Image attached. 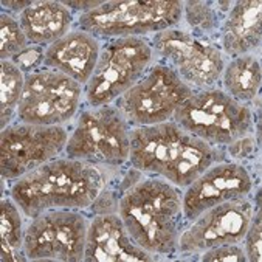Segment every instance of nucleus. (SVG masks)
<instances>
[{
  "label": "nucleus",
  "instance_id": "f257e3e1",
  "mask_svg": "<svg viewBox=\"0 0 262 262\" xmlns=\"http://www.w3.org/2000/svg\"><path fill=\"white\" fill-rule=\"evenodd\" d=\"M224 159L222 147L194 137L174 120L130 129L132 168L144 176L166 180L179 189L188 188L205 169Z\"/></svg>",
  "mask_w": 262,
  "mask_h": 262
},
{
  "label": "nucleus",
  "instance_id": "f03ea898",
  "mask_svg": "<svg viewBox=\"0 0 262 262\" xmlns=\"http://www.w3.org/2000/svg\"><path fill=\"white\" fill-rule=\"evenodd\" d=\"M117 214L132 241L155 256H174L186 225L183 192L159 177H143L120 197Z\"/></svg>",
  "mask_w": 262,
  "mask_h": 262
},
{
  "label": "nucleus",
  "instance_id": "7ed1b4c3",
  "mask_svg": "<svg viewBox=\"0 0 262 262\" xmlns=\"http://www.w3.org/2000/svg\"><path fill=\"white\" fill-rule=\"evenodd\" d=\"M104 177L96 165L59 157L13 182L10 197L27 219L51 209H84L95 205L104 191Z\"/></svg>",
  "mask_w": 262,
  "mask_h": 262
},
{
  "label": "nucleus",
  "instance_id": "20e7f679",
  "mask_svg": "<svg viewBox=\"0 0 262 262\" xmlns=\"http://www.w3.org/2000/svg\"><path fill=\"white\" fill-rule=\"evenodd\" d=\"M183 19L180 0H114L104 2L78 17V28L99 40L118 37H147L177 27Z\"/></svg>",
  "mask_w": 262,
  "mask_h": 262
},
{
  "label": "nucleus",
  "instance_id": "39448f33",
  "mask_svg": "<svg viewBox=\"0 0 262 262\" xmlns=\"http://www.w3.org/2000/svg\"><path fill=\"white\" fill-rule=\"evenodd\" d=\"M172 120L186 132L216 147H225L253 130L248 104L233 99L217 87L194 90Z\"/></svg>",
  "mask_w": 262,
  "mask_h": 262
},
{
  "label": "nucleus",
  "instance_id": "423d86ee",
  "mask_svg": "<svg viewBox=\"0 0 262 262\" xmlns=\"http://www.w3.org/2000/svg\"><path fill=\"white\" fill-rule=\"evenodd\" d=\"M130 129L115 104L87 107L69 132L66 157L96 166H123L130 157Z\"/></svg>",
  "mask_w": 262,
  "mask_h": 262
},
{
  "label": "nucleus",
  "instance_id": "0eeeda50",
  "mask_svg": "<svg viewBox=\"0 0 262 262\" xmlns=\"http://www.w3.org/2000/svg\"><path fill=\"white\" fill-rule=\"evenodd\" d=\"M155 62L149 37L107 39L93 75L84 87V101L89 107L114 104L134 87Z\"/></svg>",
  "mask_w": 262,
  "mask_h": 262
},
{
  "label": "nucleus",
  "instance_id": "6e6552de",
  "mask_svg": "<svg viewBox=\"0 0 262 262\" xmlns=\"http://www.w3.org/2000/svg\"><path fill=\"white\" fill-rule=\"evenodd\" d=\"M155 59L171 67L192 90L217 87L225 67L221 48L183 28H168L149 37Z\"/></svg>",
  "mask_w": 262,
  "mask_h": 262
},
{
  "label": "nucleus",
  "instance_id": "1a4fd4ad",
  "mask_svg": "<svg viewBox=\"0 0 262 262\" xmlns=\"http://www.w3.org/2000/svg\"><path fill=\"white\" fill-rule=\"evenodd\" d=\"M194 90L168 66L155 61L147 73L114 104L130 127L171 121Z\"/></svg>",
  "mask_w": 262,
  "mask_h": 262
},
{
  "label": "nucleus",
  "instance_id": "9d476101",
  "mask_svg": "<svg viewBox=\"0 0 262 262\" xmlns=\"http://www.w3.org/2000/svg\"><path fill=\"white\" fill-rule=\"evenodd\" d=\"M82 99L84 85L42 66L25 73V87L16 118L30 124L66 126L79 114Z\"/></svg>",
  "mask_w": 262,
  "mask_h": 262
},
{
  "label": "nucleus",
  "instance_id": "9b49d317",
  "mask_svg": "<svg viewBox=\"0 0 262 262\" xmlns=\"http://www.w3.org/2000/svg\"><path fill=\"white\" fill-rule=\"evenodd\" d=\"M69 129L13 123L0 132V174L4 180H17L39 166L66 154Z\"/></svg>",
  "mask_w": 262,
  "mask_h": 262
},
{
  "label": "nucleus",
  "instance_id": "f8f14e48",
  "mask_svg": "<svg viewBox=\"0 0 262 262\" xmlns=\"http://www.w3.org/2000/svg\"><path fill=\"white\" fill-rule=\"evenodd\" d=\"M89 219L75 209H51L28 219L24 237L27 260H84Z\"/></svg>",
  "mask_w": 262,
  "mask_h": 262
},
{
  "label": "nucleus",
  "instance_id": "ddd939ff",
  "mask_svg": "<svg viewBox=\"0 0 262 262\" xmlns=\"http://www.w3.org/2000/svg\"><path fill=\"white\" fill-rule=\"evenodd\" d=\"M254 216V206L248 197L228 200L186 222L179 237L177 253L200 254L221 245L242 244Z\"/></svg>",
  "mask_w": 262,
  "mask_h": 262
},
{
  "label": "nucleus",
  "instance_id": "4468645a",
  "mask_svg": "<svg viewBox=\"0 0 262 262\" xmlns=\"http://www.w3.org/2000/svg\"><path fill=\"white\" fill-rule=\"evenodd\" d=\"M251 191L253 179L242 163L217 162L185 188L183 217L191 222L206 209L228 200L248 197Z\"/></svg>",
  "mask_w": 262,
  "mask_h": 262
},
{
  "label": "nucleus",
  "instance_id": "2eb2a0df",
  "mask_svg": "<svg viewBox=\"0 0 262 262\" xmlns=\"http://www.w3.org/2000/svg\"><path fill=\"white\" fill-rule=\"evenodd\" d=\"M85 262H152L160 260L138 247L117 213H99L89 221Z\"/></svg>",
  "mask_w": 262,
  "mask_h": 262
},
{
  "label": "nucleus",
  "instance_id": "dca6fc26",
  "mask_svg": "<svg viewBox=\"0 0 262 262\" xmlns=\"http://www.w3.org/2000/svg\"><path fill=\"white\" fill-rule=\"evenodd\" d=\"M101 45L98 37L76 27L43 50V67L58 70L85 87L96 67Z\"/></svg>",
  "mask_w": 262,
  "mask_h": 262
},
{
  "label": "nucleus",
  "instance_id": "f3484780",
  "mask_svg": "<svg viewBox=\"0 0 262 262\" xmlns=\"http://www.w3.org/2000/svg\"><path fill=\"white\" fill-rule=\"evenodd\" d=\"M260 7L259 0H241L233 4L217 33L224 56L233 59L260 50Z\"/></svg>",
  "mask_w": 262,
  "mask_h": 262
},
{
  "label": "nucleus",
  "instance_id": "a211bd4d",
  "mask_svg": "<svg viewBox=\"0 0 262 262\" xmlns=\"http://www.w3.org/2000/svg\"><path fill=\"white\" fill-rule=\"evenodd\" d=\"M20 27L30 42L40 48L55 43L73 30L75 16L62 2H33L19 14Z\"/></svg>",
  "mask_w": 262,
  "mask_h": 262
},
{
  "label": "nucleus",
  "instance_id": "6ab92c4d",
  "mask_svg": "<svg viewBox=\"0 0 262 262\" xmlns=\"http://www.w3.org/2000/svg\"><path fill=\"white\" fill-rule=\"evenodd\" d=\"M260 79V59L256 53L230 59L221 76L222 90L242 104L251 102L259 95Z\"/></svg>",
  "mask_w": 262,
  "mask_h": 262
},
{
  "label": "nucleus",
  "instance_id": "aec40b11",
  "mask_svg": "<svg viewBox=\"0 0 262 262\" xmlns=\"http://www.w3.org/2000/svg\"><path fill=\"white\" fill-rule=\"evenodd\" d=\"M24 213L11 197L0 202V234H2V260H27L24 237L27 222Z\"/></svg>",
  "mask_w": 262,
  "mask_h": 262
},
{
  "label": "nucleus",
  "instance_id": "412c9836",
  "mask_svg": "<svg viewBox=\"0 0 262 262\" xmlns=\"http://www.w3.org/2000/svg\"><path fill=\"white\" fill-rule=\"evenodd\" d=\"M25 87V73L14 61H2L0 69V126L5 129L17 117Z\"/></svg>",
  "mask_w": 262,
  "mask_h": 262
},
{
  "label": "nucleus",
  "instance_id": "4be33fe9",
  "mask_svg": "<svg viewBox=\"0 0 262 262\" xmlns=\"http://www.w3.org/2000/svg\"><path fill=\"white\" fill-rule=\"evenodd\" d=\"M227 2H183V17L188 30L208 39L209 33L219 30L230 8H222Z\"/></svg>",
  "mask_w": 262,
  "mask_h": 262
},
{
  "label": "nucleus",
  "instance_id": "5701e85b",
  "mask_svg": "<svg viewBox=\"0 0 262 262\" xmlns=\"http://www.w3.org/2000/svg\"><path fill=\"white\" fill-rule=\"evenodd\" d=\"M0 58L2 61H10L19 56L22 51L30 47V42L20 27L19 17L4 11L0 16Z\"/></svg>",
  "mask_w": 262,
  "mask_h": 262
},
{
  "label": "nucleus",
  "instance_id": "b1692460",
  "mask_svg": "<svg viewBox=\"0 0 262 262\" xmlns=\"http://www.w3.org/2000/svg\"><path fill=\"white\" fill-rule=\"evenodd\" d=\"M199 260H203V262H245L247 256H245L244 247L241 244H231V245L213 247L209 250L202 251Z\"/></svg>",
  "mask_w": 262,
  "mask_h": 262
},
{
  "label": "nucleus",
  "instance_id": "393cba45",
  "mask_svg": "<svg viewBox=\"0 0 262 262\" xmlns=\"http://www.w3.org/2000/svg\"><path fill=\"white\" fill-rule=\"evenodd\" d=\"M244 251L247 256V260L250 262H259L260 260V244H262V228H260V209L257 208L256 216H253V221L247 230V234L242 241Z\"/></svg>",
  "mask_w": 262,
  "mask_h": 262
},
{
  "label": "nucleus",
  "instance_id": "a878e982",
  "mask_svg": "<svg viewBox=\"0 0 262 262\" xmlns=\"http://www.w3.org/2000/svg\"><path fill=\"white\" fill-rule=\"evenodd\" d=\"M228 147V154L236 160H244L251 157L256 150V141L251 138V135H245L236 141H233L231 144L227 146Z\"/></svg>",
  "mask_w": 262,
  "mask_h": 262
},
{
  "label": "nucleus",
  "instance_id": "bb28decb",
  "mask_svg": "<svg viewBox=\"0 0 262 262\" xmlns=\"http://www.w3.org/2000/svg\"><path fill=\"white\" fill-rule=\"evenodd\" d=\"M72 13L73 11H78L81 14H85L92 10H96L98 7H101L104 2H62ZM79 14V16H81Z\"/></svg>",
  "mask_w": 262,
  "mask_h": 262
},
{
  "label": "nucleus",
  "instance_id": "cd10ccee",
  "mask_svg": "<svg viewBox=\"0 0 262 262\" xmlns=\"http://www.w3.org/2000/svg\"><path fill=\"white\" fill-rule=\"evenodd\" d=\"M2 5H4V7H8V8L13 10V11H17V13L20 14V13H24L28 7H31L33 2H2Z\"/></svg>",
  "mask_w": 262,
  "mask_h": 262
}]
</instances>
